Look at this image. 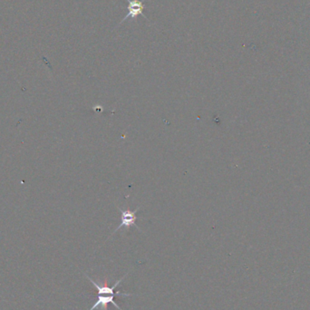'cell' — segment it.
<instances>
[{"mask_svg": "<svg viewBox=\"0 0 310 310\" xmlns=\"http://www.w3.org/2000/svg\"><path fill=\"white\" fill-rule=\"evenodd\" d=\"M118 209L119 211L121 212V224L119 225L117 228L113 232V234L116 232V231H118L119 229H121V228H130L132 226H135V227H136L140 230V228H138V226L135 224V221L137 220V217H136L135 213L138 211L139 208L135 210L134 212L128 211V210L122 211V209Z\"/></svg>", "mask_w": 310, "mask_h": 310, "instance_id": "7a4b0ae2", "label": "cell"}, {"mask_svg": "<svg viewBox=\"0 0 310 310\" xmlns=\"http://www.w3.org/2000/svg\"><path fill=\"white\" fill-rule=\"evenodd\" d=\"M116 296H114V295H106V294H105V295H98L96 301L94 302V305H93V306L89 310H94L95 308H98V307H100L101 310H107L109 304H113L117 309L122 310L119 306L118 304H116V302L114 301V298Z\"/></svg>", "mask_w": 310, "mask_h": 310, "instance_id": "277c9868", "label": "cell"}, {"mask_svg": "<svg viewBox=\"0 0 310 310\" xmlns=\"http://www.w3.org/2000/svg\"><path fill=\"white\" fill-rule=\"evenodd\" d=\"M128 2V14H127L125 17L122 19V22L128 19L129 17L133 18V19H136L137 16L142 15L144 16L143 14V9H144V0H126ZM145 18H147L146 16H144Z\"/></svg>", "mask_w": 310, "mask_h": 310, "instance_id": "3957f363", "label": "cell"}, {"mask_svg": "<svg viewBox=\"0 0 310 310\" xmlns=\"http://www.w3.org/2000/svg\"><path fill=\"white\" fill-rule=\"evenodd\" d=\"M128 274V273H127ZM127 274L125 275H123V277H121L119 280L116 281V283L114 284L113 287H108V286H100L98 285L96 282L93 280L91 277L88 276V275H86V277L89 279L90 282L94 285V288H95V290L97 291L98 295H114V296H123V297H131V296H133V294L131 293H125V292H119V291H116L115 289L118 287V285L121 284V282L122 281V279L124 278V277H126Z\"/></svg>", "mask_w": 310, "mask_h": 310, "instance_id": "6da1fadb", "label": "cell"}]
</instances>
